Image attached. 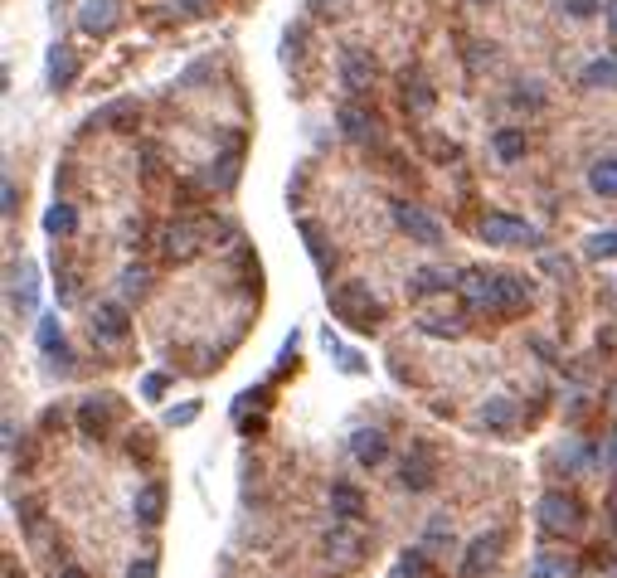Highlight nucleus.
Returning <instances> with one entry per match:
<instances>
[{"mask_svg": "<svg viewBox=\"0 0 617 578\" xmlns=\"http://www.w3.org/2000/svg\"><path fill=\"white\" fill-rule=\"evenodd\" d=\"M457 287H462V297H467L472 312H501V287L482 267H467V273L457 277Z\"/></svg>", "mask_w": 617, "mask_h": 578, "instance_id": "39448f33", "label": "nucleus"}, {"mask_svg": "<svg viewBox=\"0 0 617 578\" xmlns=\"http://www.w3.org/2000/svg\"><path fill=\"white\" fill-rule=\"evenodd\" d=\"M588 185L598 194H617V161H598L593 171H588Z\"/></svg>", "mask_w": 617, "mask_h": 578, "instance_id": "7c9ffc66", "label": "nucleus"}, {"mask_svg": "<svg viewBox=\"0 0 617 578\" xmlns=\"http://www.w3.org/2000/svg\"><path fill=\"white\" fill-rule=\"evenodd\" d=\"M10 277H15V312L30 316L35 312V267L20 263V267H10Z\"/></svg>", "mask_w": 617, "mask_h": 578, "instance_id": "aec40b11", "label": "nucleus"}, {"mask_svg": "<svg viewBox=\"0 0 617 578\" xmlns=\"http://www.w3.org/2000/svg\"><path fill=\"white\" fill-rule=\"evenodd\" d=\"M341 83H345V93H370V83H374V59L364 49H355L350 45L345 54H341Z\"/></svg>", "mask_w": 617, "mask_h": 578, "instance_id": "6e6552de", "label": "nucleus"}, {"mask_svg": "<svg viewBox=\"0 0 617 578\" xmlns=\"http://www.w3.org/2000/svg\"><path fill=\"white\" fill-rule=\"evenodd\" d=\"M45 229L54 234V238H68L78 229V214H74V204H54L49 214H45Z\"/></svg>", "mask_w": 617, "mask_h": 578, "instance_id": "b1692460", "label": "nucleus"}, {"mask_svg": "<svg viewBox=\"0 0 617 578\" xmlns=\"http://www.w3.org/2000/svg\"><path fill=\"white\" fill-rule=\"evenodd\" d=\"M482 238H486V244H496V248H535L540 244V234L530 229L525 219H511V214H486L482 219Z\"/></svg>", "mask_w": 617, "mask_h": 578, "instance_id": "f03ea898", "label": "nucleus"}, {"mask_svg": "<svg viewBox=\"0 0 617 578\" xmlns=\"http://www.w3.org/2000/svg\"><path fill=\"white\" fill-rule=\"evenodd\" d=\"M403 103H409L413 112H428L433 107V88L418 74H403Z\"/></svg>", "mask_w": 617, "mask_h": 578, "instance_id": "393cba45", "label": "nucleus"}, {"mask_svg": "<svg viewBox=\"0 0 617 578\" xmlns=\"http://www.w3.org/2000/svg\"><path fill=\"white\" fill-rule=\"evenodd\" d=\"M588 258H617V229L588 238Z\"/></svg>", "mask_w": 617, "mask_h": 578, "instance_id": "72a5a7b5", "label": "nucleus"}, {"mask_svg": "<svg viewBox=\"0 0 617 578\" xmlns=\"http://www.w3.org/2000/svg\"><path fill=\"white\" fill-rule=\"evenodd\" d=\"M540 525H544V530H554V534H569V530H579V525H583V511H579V501H573L569 491H550V496L540 501Z\"/></svg>", "mask_w": 617, "mask_h": 578, "instance_id": "20e7f679", "label": "nucleus"}, {"mask_svg": "<svg viewBox=\"0 0 617 578\" xmlns=\"http://www.w3.org/2000/svg\"><path fill=\"white\" fill-rule=\"evenodd\" d=\"M457 277H462V273H447V267H418L413 282H409V292H413V297H428V292H447V287H457Z\"/></svg>", "mask_w": 617, "mask_h": 578, "instance_id": "4468645a", "label": "nucleus"}, {"mask_svg": "<svg viewBox=\"0 0 617 578\" xmlns=\"http://www.w3.org/2000/svg\"><path fill=\"white\" fill-rule=\"evenodd\" d=\"M302 238H306V248H312V258H316V267L321 273H331V258H326V244H321V229L312 219H302Z\"/></svg>", "mask_w": 617, "mask_h": 578, "instance_id": "2f4dec72", "label": "nucleus"}, {"mask_svg": "<svg viewBox=\"0 0 617 578\" xmlns=\"http://www.w3.org/2000/svg\"><path fill=\"white\" fill-rule=\"evenodd\" d=\"M501 287V312H525L530 306V282L525 277H496Z\"/></svg>", "mask_w": 617, "mask_h": 578, "instance_id": "6ab92c4d", "label": "nucleus"}, {"mask_svg": "<svg viewBox=\"0 0 617 578\" xmlns=\"http://www.w3.org/2000/svg\"><path fill=\"white\" fill-rule=\"evenodd\" d=\"M602 10H608V30L617 35V0H608V5H602Z\"/></svg>", "mask_w": 617, "mask_h": 578, "instance_id": "ea45409f", "label": "nucleus"}, {"mask_svg": "<svg viewBox=\"0 0 617 578\" xmlns=\"http://www.w3.org/2000/svg\"><path fill=\"white\" fill-rule=\"evenodd\" d=\"M399 482L409 486V491H428V486H433V457H428V447H413V453L403 457Z\"/></svg>", "mask_w": 617, "mask_h": 578, "instance_id": "9b49d317", "label": "nucleus"}, {"mask_svg": "<svg viewBox=\"0 0 617 578\" xmlns=\"http://www.w3.org/2000/svg\"><path fill=\"white\" fill-rule=\"evenodd\" d=\"M78 428H83V438H103V428H107V399H88L78 408Z\"/></svg>", "mask_w": 617, "mask_h": 578, "instance_id": "412c9836", "label": "nucleus"}, {"mask_svg": "<svg viewBox=\"0 0 617 578\" xmlns=\"http://www.w3.org/2000/svg\"><path fill=\"white\" fill-rule=\"evenodd\" d=\"M127 578H156V559H151V554H142V559H136L132 569H127Z\"/></svg>", "mask_w": 617, "mask_h": 578, "instance_id": "c9c22d12", "label": "nucleus"}, {"mask_svg": "<svg viewBox=\"0 0 617 578\" xmlns=\"http://www.w3.org/2000/svg\"><path fill=\"white\" fill-rule=\"evenodd\" d=\"M132 511H136V520H142V525H156V520L165 515V486H161V482L142 486V491H136V501H132Z\"/></svg>", "mask_w": 617, "mask_h": 578, "instance_id": "ddd939ff", "label": "nucleus"}, {"mask_svg": "<svg viewBox=\"0 0 617 578\" xmlns=\"http://www.w3.org/2000/svg\"><path fill=\"white\" fill-rule=\"evenodd\" d=\"M74 78H78L74 49H68V45H54V54H49V88H68Z\"/></svg>", "mask_w": 617, "mask_h": 578, "instance_id": "2eb2a0df", "label": "nucleus"}, {"mask_svg": "<svg viewBox=\"0 0 617 578\" xmlns=\"http://www.w3.org/2000/svg\"><path fill=\"white\" fill-rule=\"evenodd\" d=\"M345 525H350V520H345ZM345 525H335V530L326 534V549H331V554L341 559V563H355L364 544H360V534H355V530H345Z\"/></svg>", "mask_w": 617, "mask_h": 578, "instance_id": "a211bd4d", "label": "nucleus"}, {"mask_svg": "<svg viewBox=\"0 0 617 578\" xmlns=\"http://www.w3.org/2000/svg\"><path fill=\"white\" fill-rule=\"evenodd\" d=\"M350 453H355L360 467H380V462L389 457V443H384L380 428H360L355 438H350Z\"/></svg>", "mask_w": 617, "mask_h": 578, "instance_id": "9d476101", "label": "nucleus"}, {"mask_svg": "<svg viewBox=\"0 0 617 578\" xmlns=\"http://www.w3.org/2000/svg\"><path fill=\"white\" fill-rule=\"evenodd\" d=\"M602 462H608V467L617 472V438H608V453H602Z\"/></svg>", "mask_w": 617, "mask_h": 578, "instance_id": "58836bf2", "label": "nucleus"}, {"mask_svg": "<svg viewBox=\"0 0 617 578\" xmlns=\"http://www.w3.org/2000/svg\"><path fill=\"white\" fill-rule=\"evenodd\" d=\"M200 248H204V224L180 219V224H171V229H161V253L171 263H190Z\"/></svg>", "mask_w": 617, "mask_h": 578, "instance_id": "7ed1b4c3", "label": "nucleus"}, {"mask_svg": "<svg viewBox=\"0 0 617 578\" xmlns=\"http://www.w3.org/2000/svg\"><path fill=\"white\" fill-rule=\"evenodd\" d=\"M360 511H364V496L350 482H335L331 486V515H341V520H360Z\"/></svg>", "mask_w": 617, "mask_h": 578, "instance_id": "f3484780", "label": "nucleus"}, {"mask_svg": "<svg viewBox=\"0 0 617 578\" xmlns=\"http://www.w3.org/2000/svg\"><path fill=\"white\" fill-rule=\"evenodd\" d=\"M394 224L413 238V244H428V248L443 244V224L433 219V214H423L418 204H409V200H394Z\"/></svg>", "mask_w": 617, "mask_h": 578, "instance_id": "423d86ee", "label": "nucleus"}, {"mask_svg": "<svg viewBox=\"0 0 617 578\" xmlns=\"http://www.w3.org/2000/svg\"><path fill=\"white\" fill-rule=\"evenodd\" d=\"M194 414H200L194 404H185V408H171V423H194Z\"/></svg>", "mask_w": 617, "mask_h": 578, "instance_id": "4c0bfd02", "label": "nucleus"}, {"mask_svg": "<svg viewBox=\"0 0 617 578\" xmlns=\"http://www.w3.org/2000/svg\"><path fill=\"white\" fill-rule=\"evenodd\" d=\"M530 578H573V563L564 554H550V549H544V554L535 559V573Z\"/></svg>", "mask_w": 617, "mask_h": 578, "instance_id": "bb28decb", "label": "nucleus"}, {"mask_svg": "<svg viewBox=\"0 0 617 578\" xmlns=\"http://www.w3.org/2000/svg\"><path fill=\"white\" fill-rule=\"evenodd\" d=\"M476 5H486V0H476Z\"/></svg>", "mask_w": 617, "mask_h": 578, "instance_id": "37998d69", "label": "nucleus"}, {"mask_svg": "<svg viewBox=\"0 0 617 578\" xmlns=\"http://www.w3.org/2000/svg\"><path fill=\"white\" fill-rule=\"evenodd\" d=\"M612 530H617V501H612Z\"/></svg>", "mask_w": 617, "mask_h": 578, "instance_id": "79ce46f5", "label": "nucleus"}, {"mask_svg": "<svg viewBox=\"0 0 617 578\" xmlns=\"http://www.w3.org/2000/svg\"><path fill=\"white\" fill-rule=\"evenodd\" d=\"M59 578H88L83 569H74V563H68V569H59Z\"/></svg>", "mask_w": 617, "mask_h": 578, "instance_id": "a19ab883", "label": "nucleus"}, {"mask_svg": "<svg viewBox=\"0 0 617 578\" xmlns=\"http://www.w3.org/2000/svg\"><path fill=\"white\" fill-rule=\"evenodd\" d=\"M331 312L341 316L345 326L370 331L384 321V302L370 292V282H341V287H331Z\"/></svg>", "mask_w": 617, "mask_h": 578, "instance_id": "f257e3e1", "label": "nucleus"}, {"mask_svg": "<svg viewBox=\"0 0 617 578\" xmlns=\"http://www.w3.org/2000/svg\"><path fill=\"white\" fill-rule=\"evenodd\" d=\"M146 287H151V273H146V267H127V273H122V297H127V302H142Z\"/></svg>", "mask_w": 617, "mask_h": 578, "instance_id": "c756f323", "label": "nucleus"}, {"mask_svg": "<svg viewBox=\"0 0 617 578\" xmlns=\"http://www.w3.org/2000/svg\"><path fill=\"white\" fill-rule=\"evenodd\" d=\"M418 331L423 335H462V316H423Z\"/></svg>", "mask_w": 617, "mask_h": 578, "instance_id": "473e14b6", "label": "nucleus"}, {"mask_svg": "<svg viewBox=\"0 0 617 578\" xmlns=\"http://www.w3.org/2000/svg\"><path fill=\"white\" fill-rule=\"evenodd\" d=\"M78 25L88 35H107L112 25H117V0H88V5H83V15H78Z\"/></svg>", "mask_w": 617, "mask_h": 578, "instance_id": "f8f14e48", "label": "nucleus"}, {"mask_svg": "<svg viewBox=\"0 0 617 578\" xmlns=\"http://www.w3.org/2000/svg\"><path fill=\"white\" fill-rule=\"evenodd\" d=\"M559 5H564L573 20H588V15H598V0H559Z\"/></svg>", "mask_w": 617, "mask_h": 578, "instance_id": "f704fd0d", "label": "nucleus"}, {"mask_svg": "<svg viewBox=\"0 0 617 578\" xmlns=\"http://www.w3.org/2000/svg\"><path fill=\"white\" fill-rule=\"evenodd\" d=\"M39 345H45L49 355H59L64 364L74 360V355H68V350H64V335H59V321H54V316H45V321H39Z\"/></svg>", "mask_w": 617, "mask_h": 578, "instance_id": "cd10ccee", "label": "nucleus"}, {"mask_svg": "<svg viewBox=\"0 0 617 578\" xmlns=\"http://www.w3.org/2000/svg\"><path fill=\"white\" fill-rule=\"evenodd\" d=\"M335 122H341V132L350 141H370L374 136V117H370V112H360L355 103H345L341 112H335Z\"/></svg>", "mask_w": 617, "mask_h": 578, "instance_id": "dca6fc26", "label": "nucleus"}, {"mask_svg": "<svg viewBox=\"0 0 617 578\" xmlns=\"http://www.w3.org/2000/svg\"><path fill=\"white\" fill-rule=\"evenodd\" d=\"M482 423H486V428H496V433H506L511 423H515V404H511V399H486Z\"/></svg>", "mask_w": 617, "mask_h": 578, "instance_id": "4be33fe9", "label": "nucleus"}, {"mask_svg": "<svg viewBox=\"0 0 617 578\" xmlns=\"http://www.w3.org/2000/svg\"><path fill=\"white\" fill-rule=\"evenodd\" d=\"M161 389H165V374H146V384H142V394H146V399H156Z\"/></svg>", "mask_w": 617, "mask_h": 578, "instance_id": "e433bc0d", "label": "nucleus"}, {"mask_svg": "<svg viewBox=\"0 0 617 578\" xmlns=\"http://www.w3.org/2000/svg\"><path fill=\"white\" fill-rule=\"evenodd\" d=\"M136 117H142V112H136V103H112V107L103 112V122L112 126V132H136Z\"/></svg>", "mask_w": 617, "mask_h": 578, "instance_id": "a878e982", "label": "nucleus"}, {"mask_svg": "<svg viewBox=\"0 0 617 578\" xmlns=\"http://www.w3.org/2000/svg\"><path fill=\"white\" fill-rule=\"evenodd\" d=\"M496 156H501V161H521V156H525V132H515V126L496 132Z\"/></svg>", "mask_w": 617, "mask_h": 578, "instance_id": "c85d7f7f", "label": "nucleus"}, {"mask_svg": "<svg viewBox=\"0 0 617 578\" xmlns=\"http://www.w3.org/2000/svg\"><path fill=\"white\" fill-rule=\"evenodd\" d=\"M583 88H617V59H593L583 68Z\"/></svg>", "mask_w": 617, "mask_h": 578, "instance_id": "5701e85b", "label": "nucleus"}, {"mask_svg": "<svg viewBox=\"0 0 617 578\" xmlns=\"http://www.w3.org/2000/svg\"><path fill=\"white\" fill-rule=\"evenodd\" d=\"M93 335L97 341H122V335H127V306L97 302L93 306Z\"/></svg>", "mask_w": 617, "mask_h": 578, "instance_id": "1a4fd4ad", "label": "nucleus"}, {"mask_svg": "<svg viewBox=\"0 0 617 578\" xmlns=\"http://www.w3.org/2000/svg\"><path fill=\"white\" fill-rule=\"evenodd\" d=\"M501 544H506V534H482V540H472L467 544V559H462V569H457V578H482L491 563H496V554H501Z\"/></svg>", "mask_w": 617, "mask_h": 578, "instance_id": "0eeeda50", "label": "nucleus"}]
</instances>
